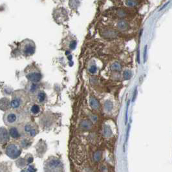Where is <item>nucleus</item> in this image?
Returning <instances> with one entry per match:
<instances>
[{"instance_id":"6ab92c4d","label":"nucleus","mask_w":172,"mask_h":172,"mask_svg":"<svg viewBox=\"0 0 172 172\" xmlns=\"http://www.w3.org/2000/svg\"><path fill=\"white\" fill-rule=\"evenodd\" d=\"M90 105L91 106L92 108H93L94 109H98L99 108V104L98 102L96 100V99H95V98L91 97L90 98Z\"/></svg>"},{"instance_id":"6e6552de","label":"nucleus","mask_w":172,"mask_h":172,"mask_svg":"<svg viewBox=\"0 0 172 172\" xmlns=\"http://www.w3.org/2000/svg\"><path fill=\"white\" fill-rule=\"evenodd\" d=\"M33 160H34V158H33L32 155L27 154L24 157L18 158L16 160V164L20 168L24 169L29 164H31L33 162Z\"/></svg>"},{"instance_id":"412c9836","label":"nucleus","mask_w":172,"mask_h":172,"mask_svg":"<svg viewBox=\"0 0 172 172\" xmlns=\"http://www.w3.org/2000/svg\"><path fill=\"white\" fill-rule=\"evenodd\" d=\"M113 104L109 101H107L105 104V109L107 111H109L112 109Z\"/></svg>"},{"instance_id":"0eeeda50","label":"nucleus","mask_w":172,"mask_h":172,"mask_svg":"<svg viewBox=\"0 0 172 172\" xmlns=\"http://www.w3.org/2000/svg\"><path fill=\"white\" fill-rule=\"evenodd\" d=\"M23 132L25 137L33 138L38 133V126L36 123L33 122H27L22 125Z\"/></svg>"},{"instance_id":"7ed1b4c3","label":"nucleus","mask_w":172,"mask_h":172,"mask_svg":"<svg viewBox=\"0 0 172 172\" xmlns=\"http://www.w3.org/2000/svg\"><path fill=\"white\" fill-rule=\"evenodd\" d=\"M44 172H63L62 160L54 156H50L44 162Z\"/></svg>"},{"instance_id":"a878e982","label":"nucleus","mask_w":172,"mask_h":172,"mask_svg":"<svg viewBox=\"0 0 172 172\" xmlns=\"http://www.w3.org/2000/svg\"><path fill=\"white\" fill-rule=\"evenodd\" d=\"M137 88H136L135 90V92H134L133 97V102H134V101H135L136 96H137Z\"/></svg>"},{"instance_id":"a211bd4d","label":"nucleus","mask_w":172,"mask_h":172,"mask_svg":"<svg viewBox=\"0 0 172 172\" xmlns=\"http://www.w3.org/2000/svg\"><path fill=\"white\" fill-rule=\"evenodd\" d=\"M37 169L36 168L35 165L34 164H29L25 168L21 170V172H36Z\"/></svg>"},{"instance_id":"2eb2a0df","label":"nucleus","mask_w":172,"mask_h":172,"mask_svg":"<svg viewBox=\"0 0 172 172\" xmlns=\"http://www.w3.org/2000/svg\"><path fill=\"white\" fill-rule=\"evenodd\" d=\"M26 90H27V92L34 95V94L36 93L38 91H40V89H39V86L38 85V83L29 82V83L27 85V86H26Z\"/></svg>"},{"instance_id":"4468645a","label":"nucleus","mask_w":172,"mask_h":172,"mask_svg":"<svg viewBox=\"0 0 172 172\" xmlns=\"http://www.w3.org/2000/svg\"><path fill=\"white\" fill-rule=\"evenodd\" d=\"M33 141L32 139V138H29L27 137H24L20 139V144L21 146V147L24 149H27L29 148L32 144Z\"/></svg>"},{"instance_id":"f03ea898","label":"nucleus","mask_w":172,"mask_h":172,"mask_svg":"<svg viewBox=\"0 0 172 172\" xmlns=\"http://www.w3.org/2000/svg\"><path fill=\"white\" fill-rule=\"evenodd\" d=\"M29 101L27 92L23 90L16 91L12 93L11 100V108L13 110H22Z\"/></svg>"},{"instance_id":"4be33fe9","label":"nucleus","mask_w":172,"mask_h":172,"mask_svg":"<svg viewBox=\"0 0 172 172\" xmlns=\"http://www.w3.org/2000/svg\"><path fill=\"white\" fill-rule=\"evenodd\" d=\"M125 4L128 7H134L137 5V1H125Z\"/></svg>"},{"instance_id":"9b49d317","label":"nucleus","mask_w":172,"mask_h":172,"mask_svg":"<svg viewBox=\"0 0 172 172\" xmlns=\"http://www.w3.org/2000/svg\"><path fill=\"white\" fill-rule=\"evenodd\" d=\"M32 98L34 103H36L39 105L43 104L47 100V95L43 91L40 90L33 95Z\"/></svg>"},{"instance_id":"423d86ee","label":"nucleus","mask_w":172,"mask_h":172,"mask_svg":"<svg viewBox=\"0 0 172 172\" xmlns=\"http://www.w3.org/2000/svg\"><path fill=\"white\" fill-rule=\"evenodd\" d=\"M5 152L9 158L12 159H17L21 154L22 147L20 144L13 142L7 144L5 149Z\"/></svg>"},{"instance_id":"1a4fd4ad","label":"nucleus","mask_w":172,"mask_h":172,"mask_svg":"<svg viewBox=\"0 0 172 172\" xmlns=\"http://www.w3.org/2000/svg\"><path fill=\"white\" fill-rule=\"evenodd\" d=\"M10 137L13 139H20L24 137V132H23L22 125H16V126L9 127L8 129Z\"/></svg>"},{"instance_id":"aec40b11","label":"nucleus","mask_w":172,"mask_h":172,"mask_svg":"<svg viewBox=\"0 0 172 172\" xmlns=\"http://www.w3.org/2000/svg\"><path fill=\"white\" fill-rule=\"evenodd\" d=\"M131 76H132V74H131V72L130 71H125L123 73V77L125 80H129L131 77Z\"/></svg>"},{"instance_id":"f257e3e1","label":"nucleus","mask_w":172,"mask_h":172,"mask_svg":"<svg viewBox=\"0 0 172 172\" xmlns=\"http://www.w3.org/2000/svg\"><path fill=\"white\" fill-rule=\"evenodd\" d=\"M30 117L25 111L22 110H9L3 116V121L8 126L23 125L29 122Z\"/></svg>"},{"instance_id":"bb28decb","label":"nucleus","mask_w":172,"mask_h":172,"mask_svg":"<svg viewBox=\"0 0 172 172\" xmlns=\"http://www.w3.org/2000/svg\"><path fill=\"white\" fill-rule=\"evenodd\" d=\"M170 3V1H168V2H167V3L164 4V6H163L162 7V8H160V11H162V9H163V8H165V7H166V6H167V5H168V3Z\"/></svg>"},{"instance_id":"f8f14e48","label":"nucleus","mask_w":172,"mask_h":172,"mask_svg":"<svg viewBox=\"0 0 172 172\" xmlns=\"http://www.w3.org/2000/svg\"><path fill=\"white\" fill-rule=\"evenodd\" d=\"M36 150L38 156L40 157H42L43 155L47 151V144H46L45 142L42 141V140H40L38 142L36 146Z\"/></svg>"},{"instance_id":"393cba45","label":"nucleus","mask_w":172,"mask_h":172,"mask_svg":"<svg viewBox=\"0 0 172 172\" xmlns=\"http://www.w3.org/2000/svg\"><path fill=\"white\" fill-rule=\"evenodd\" d=\"M147 45H146L145 48H144V61L146 62V55H147Z\"/></svg>"},{"instance_id":"f3484780","label":"nucleus","mask_w":172,"mask_h":172,"mask_svg":"<svg viewBox=\"0 0 172 172\" xmlns=\"http://www.w3.org/2000/svg\"><path fill=\"white\" fill-rule=\"evenodd\" d=\"M118 28L121 31H125L128 28V24L124 20H121L117 24Z\"/></svg>"},{"instance_id":"39448f33","label":"nucleus","mask_w":172,"mask_h":172,"mask_svg":"<svg viewBox=\"0 0 172 172\" xmlns=\"http://www.w3.org/2000/svg\"><path fill=\"white\" fill-rule=\"evenodd\" d=\"M19 50L23 56H32L35 53L36 45L32 40H29V39H25L20 43Z\"/></svg>"},{"instance_id":"b1692460","label":"nucleus","mask_w":172,"mask_h":172,"mask_svg":"<svg viewBox=\"0 0 172 172\" xmlns=\"http://www.w3.org/2000/svg\"><path fill=\"white\" fill-rule=\"evenodd\" d=\"M89 71L90 73H96V65L94 63L93 65H91L90 66H89Z\"/></svg>"},{"instance_id":"20e7f679","label":"nucleus","mask_w":172,"mask_h":172,"mask_svg":"<svg viewBox=\"0 0 172 172\" xmlns=\"http://www.w3.org/2000/svg\"><path fill=\"white\" fill-rule=\"evenodd\" d=\"M25 75L28 80L32 83H39L42 78L40 71L36 66L33 64L27 66L25 69Z\"/></svg>"},{"instance_id":"ddd939ff","label":"nucleus","mask_w":172,"mask_h":172,"mask_svg":"<svg viewBox=\"0 0 172 172\" xmlns=\"http://www.w3.org/2000/svg\"><path fill=\"white\" fill-rule=\"evenodd\" d=\"M0 137H1V145H4L6 144L10 140V135L9 132L6 128L1 127V135H0Z\"/></svg>"},{"instance_id":"5701e85b","label":"nucleus","mask_w":172,"mask_h":172,"mask_svg":"<svg viewBox=\"0 0 172 172\" xmlns=\"http://www.w3.org/2000/svg\"><path fill=\"white\" fill-rule=\"evenodd\" d=\"M111 68H112L113 70L114 71H120L121 69V66L119 63H115L113 65Z\"/></svg>"},{"instance_id":"dca6fc26","label":"nucleus","mask_w":172,"mask_h":172,"mask_svg":"<svg viewBox=\"0 0 172 172\" xmlns=\"http://www.w3.org/2000/svg\"><path fill=\"white\" fill-rule=\"evenodd\" d=\"M11 108V100L8 98L4 97L1 100V110L9 111V108ZM11 109V108H10Z\"/></svg>"},{"instance_id":"9d476101","label":"nucleus","mask_w":172,"mask_h":172,"mask_svg":"<svg viewBox=\"0 0 172 172\" xmlns=\"http://www.w3.org/2000/svg\"><path fill=\"white\" fill-rule=\"evenodd\" d=\"M41 108L36 103H32L27 106L26 113L31 116H38L41 113Z\"/></svg>"}]
</instances>
